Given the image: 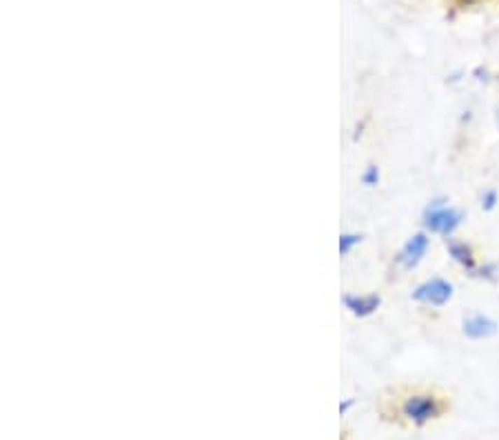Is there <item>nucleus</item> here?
<instances>
[{"label": "nucleus", "mask_w": 499, "mask_h": 440, "mask_svg": "<svg viewBox=\"0 0 499 440\" xmlns=\"http://www.w3.org/2000/svg\"><path fill=\"white\" fill-rule=\"evenodd\" d=\"M462 220H464L462 212L455 209V207L444 205L442 200L433 202L424 214L426 229L435 231V234H442V236H451L453 231L462 225Z\"/></svg>", "instance_id": "1"}, {"label": "nucleus", "mask_w": 499, "mask_h": 440, "mask_svg": "<svg viewBox=\"0 0 499 440\" xmlns=\"http://www.w3.org/2000/svg\"><path fill=\"white\" fill-rule=\"evenodd\" d=\"M446 405L435 396H411L402 405V413L415 425H424L433 418H440Z\"/></svg>", "instance_id": "2"}, {"label": "nucleus", "mask_w": 499, "mask_h": 440, "mask_svg": "<svg viewBox=\"0 0 499 440\" xmlns=\"http://www.w3.org/2000/svg\"><path fill=\"white\" fill-rule=\"evenodd\" d=\"M453 296V284L444 278H433V280H426L424 284H419V287L413 291V298L417 303H426V305H435V307H442L451 301Z\"/></svg>", "instance_id": "3"}, {"label": "nucleus", "mask_w": 499, "mask_h": 440, "mask_svg": "<svg viewBox=\"0 0 499 440\" xmlns=\"http://www.w3.org/2000/svg\"><path fill=\"white\" fill-rule=\"evenodd\" d=\"M428 245H430V240H428L426 234H415L409 242L404 245V249H402L400 256H398V263H400L404 269H413V267L426 256Z\"/></svg>", "instance_id": "4"}, {"label": "nucleus", "mask_w": 499, "mask_h": 440, "mask_svg": "<svg viewBox=\"0 0 499 440\" xmlns=\"http://www.w3.org/2000/svg\"><path fill=\"white\" fill-rule=\"evenodd\" d=\"M464 334L468 336V338H491V336L497 334V322L489 316H484V314H475V316H468L464 320Z\"/></svg>", "instance_id": "5"}, {"label": "nucleus", "mask_w": 499, "mask_h": 440, "mask_svg": "<svg viewBox=\"0 0 499 440\" xmlns=\"http://www.w3.org/2000/svg\"><path fill=\"white\" fill-rule=\"evenodd\" d=\"M346 307L358 316H369L379 307V296H346Z\"/></svg>", "instance_id": "6"}, {"label": "nucleus", "mask_w": 499, "mask_h": 440, "mask_svg": "<svg viewBox=\"0 0 499 440\" xmlns=\"http://www.w3.org/2000/svg\"><path fill=\"white\" fill-rule=\"evenodd\" d=\"M446 249L453 256V261L459 263L464 269L472 271L475 269V256H472V249L468 247L466 242H459V240H449L446 242Z\"/></svg>", "instance_id": "7"}, {"label": "nucleus", "mask_w": 499, "mask_h": 440, "mask_svg": "<svg viewBox=\"0 0 499 440\" xmlns=\"http://www.w3.org/2000/svg\"><path fill=\"white\" fill-rule=\"evenodd\" d=\"M362 238L360 236H356V234H346V236H342V240H339V252L342 254H349L353 247H356V245L360 242Z\"/></svg>", "instance_id": "8"}, {"label": "nucleus", "mask_w": 499, "mask_h": 440, "mask_svg": "<svg viewBox=\"0 0 499 440\" xmlns=\"http://www.w3.org/2000/svg\"><path fill=\"white\" fill-rule=\"evenodd\" d=\"M497 191L495 189H489V191H486L484 193V196H482V207H484V209L486 212H491V209H495V205H497Z\"/></svg>", "instance_id": "9"}, {"label": "nucleus", "mask_w": 499, "mask_h": 440, "mask_svg": "<svg viewBox=\"0 0 499 440\" xmlns=\"http://www.w3.org/2000/svg\"><path fill=\"white\" fill-rule=\"evenodd\" d=\"M377 180H379V172H377V167H369L364 174V183L366 185H377Z\"/></svg>", "instance_id": "10"}, {"label": "nucleus", "mask_w": 499, "mask_h": 440, "mask_svg": "<svg viewBox=\"0 0 499 440\" xmlns=\"http://www.w3.org/2000/svg\"><path fill=\"white\" fill-rule=\"evenodd\" d=\"M479 276H486V278L495 280V278H497V267H495V265H491V267H484Z\"/></svg>", "instance_id": "11"}]
</instances>
